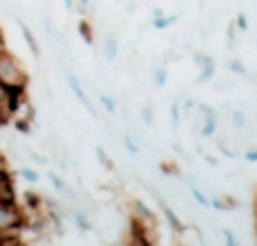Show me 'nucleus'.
<instances>
[{"instance_id":"cd10ccee","label":"nucleus","mask_w":257,"mask_h":246,"mask_svg":"<svg viewBox=\"0 0 257 246\" xmlns=\"http://www.w3.org/2000/svg\"><path fill=\"white\" fill-rule=\"evenodd\" d=\"M3 52H7V48H5V36H3V32H0V54Z\"/></svg>"},{"instance_id":"412c9836","label":"nucleus","mask_w":257,"mask_h":246,"mask_svg":"<svg viewBox=\"0 0 257 246\" xmlns=\"http://www.w3.org/2000/svg\"><path fill=\"white\" fill-rule=\"evenodd\" d=\"M221 233H223V237H226V246H237V239L230 230H221Z\"/></svg>"},{"instance_id":"f8f14e48","label":"nucleus","mask_w":257,"mask_h":246,"mask_svg":"<svg viewBox=\"0 0 257 246\" xmlns=\"http://www.w3.org/2000/svg\"><path fill=\"white\" fill-rule=\"evenodd\" d=\"M228 70H230V72H237V75H241V77L248 75V70H246L244 61H239V59H230V61H228Z\"/></svg>"},{"instance_id":"7ed1b4c3","label":"nucleus","mask_w":257,"mask_h":246,"mask_svg":"<svg viewBox=\"0 0 257 246\" xmlns=\"http://www.w3.org/2000/svg\"><path fill=\"white\" fill-rule=\"evenodd\" d=\"M23 224V217L18 212V206H9V203H0V235L16 230Z\"/></svg>"},{"instance_id":"20e7f679","label":"nucleus","mask_w":257,"mask_h":246,"mask_svg":"<svg viewBox=\"0 0 257 246\" xmlns=\"http://www.w3.org/2000/svg\"><path fill=\"white\" fill-rule=\"evenodd\" d=\"M0 203L16 206V190H14L12 174L7 170H0Z\"/></svg>"},{"instance_id":"7c9ffc66","label":"nucleus","mask_w":257,"mask_h":246,"mask_svg":"<svg viewBox=\"0 0 257 246\" xmlns=\"http://www.w3.org/2000/svg\"><path fill=\"white\" fill-rule=\"evenodd\" d=\"M79 3H81V5H88V3H90V0H79Z\"/></svg>"},{"instance_id":"a211bd4d","label":"nucleus","mask_w":257,"mask_h":246,"mask_svg":"<svg viewBox=\"0 0 257 246\" xmlns=\"http://www.w3.org/2000/svg\"><path fill=\"white\" fill-rule=\"evenodd\" d=\"M165 81H167V70L158 68V70H156V86H165Z\"/></svg>"},{"instance_id":"c85d7f7f","label":"nucleus","mask_w":257,"mask_h":246,"mask_svg":"<svg viewBox=\"0 0 257 246\" xmlns=\"http://www.w3.org/2000/svg\"><path fill=\"white\" fill-rule=\"evenodd\" d=\"M246 158H248V161H257V152H248L246 154Z\"/></svg>"},{"instance_id":"f3484780","label":"nucleus","mask_w":257,"mask_h":246,"mask_svg":"<svg viewBox=\"0 0 257 246\" xmlns=\"http://www.w3.org/2000/svg\"><path fill=\"white\" fill-rule=\"evenodd\" d=\"M126 246H151V242H149V239H145V237H142V235H133V239H131V242H128Z\"/></svg>"},{"instance_id":"1a4fd4ad","label":"nucleus","mask_w":257,"mask_h":246,"mask_svg":"<svg viewBox=\"0 0 257 246\" xmlns=\"http://www.w3.org/2000/svg\"><path fill=\"white\" fill-rule=\"evenodd\" d=\"M163 210H165V217H167V221H169V224H172L174 233H178V235H181L185 228H183V224H181V221H178V217L172 212V208H169V206H165V203H163Z\"/></svg>"},{"instance_id":"9d476101","label":"nucleus","mask_w":257,"mask_h":246,"mask_svg":"<svg viewBox=\"0 0 257 246\" xmlns=\"http://www.w3.org/2000/svg\"><path fill=\"white\" fill-rule=\"evenodd\" d=\"M79 34H81V39H84L86 41V43H88V45H93V27H90V23L88 21H86V18H84V21H79Z\"/></svg>"},{"instance_id":"f257e3e1","label":"nucleus","mask_w":257,"mask_h":246,"mask_svg":"<svg viewBox=\"0 0 257 246\" xmlns=\"http://www.w3.org/2000/svg\"><path fill=\"white\" fill-rule=\"evenodd\" d=\"M0 81L12 86V88H18V90H25L27 84H30L25 66H23L12 52L0 54Z\"/></svg>"},{"instance_id":"bb28decb","label":"nucleus","mask_w":257,"mask_h":246,"mask_svg":"<svg viewBox=\"0 0 257 246\" xmlns=\"http://www.w3.org/2000/svg\"><path fill=\"white\" fill-rule=\"evenodd\" d=\"M63 5H66L68 12H75V3H72V0H63Z\"/></svg>"},{"instance_id":"393cba45","label":"nucleus","mask_w":257,"mask_h":246,"mask_svg":"<svg viewBox=\"0 0 257 246\" xmlns=\"http://www.w3.org/2000/svg\"><path fill=\"white\" fill-rule=\"evenodd\" d=\"M102 104L108 108V111H115V104H113V99L106 97V95H102Z\"/></svg>"},{"instance_id":"9b49d317","label":"nucleus","mask_w":257,"mask_h":246,"mask_svg":"<svg viewBox=\"0 0 257 246\" xmlns=\"http://www.w3.org/2000/svg\"><path fill=\"white\" fill-rule=\"evenodd\" d=\"M203 122V127H201V136H205V138H208V136H212L214 134V129H217V115L214 117H205V120H201Z\"/></svg>"},{"instance_id":"4468645a","label":"nucleus","mask_w":257,"mask_h":246,"mask_svg":"<svg viewBox=\"0 0 257 246\" xmlns=\"http://www.w3.org/2000/svg\"><path fill=\"white\" fill-rule=\"evenodd\" d=\"M133 208H136V210H138V215H140L142 219H147V221H154V217H151V210H149V208H147L142 201H136V203H133Z\"/></svg>"},{"instance_id":"6ab92c4d","label":"nucleus","mask_w":257,"mask_h":246,"mask_svg":"<svg viewBox=\"0 0 257 246\" xmlns=\"http://www.w3.org/2000/svg\"><path fill=\"white\" fill-rule=\"evenodd\" d=\"M21 174L25 176V179L30 181V183H36V181H39V174H36L34 170H27V167H23V170H21Z\"/></svg>"},{"instance_id":"72a5a7b5","label":"nucleus","mask_w":257,"mask_h":246,"mask_svg":"<svg viewBox=\"0 0 257 246\" xmlns=\"http://www.w3.org/2000/svg\"><path fill=\"white\" fill-rule=\"evenodd\" d=\"M120 3H122V0H120Z\"/></svg>"},{"instance_id":"f704fd0d","label":"nucleus","mask_w":257,"mask_h":246,"mask_svg":"<svg viewBox=\"0 0 257 246\" xmlns=\"http://www.w3.org/2000/svg\"><path fill=\"white\" fill-rule=\"evenodd\" d=\"M18 246H21V244H18Z\"/></svg>"},{"instance_id":"39448f33","label":"nucleus","mask_w":257,"mask_h":246,"mask_svg":"<svg viewBox=\"0 0 257 246\" xmlns=\"http://www.w3.org/2000/svg\"><path fill=\"white\" fill-rule=\"evenodd\" d=\"M68 84H70L72 93H75V95H77V97H79V102H81V104H84V106H86V108H88V111H90V113H93V115H95V106H93V104H90V99H88V95H86V90H84V88H81L79 79H77V77H75V75H72V72H68Z\"/></svg>"},{"instance_id":"aec40b11","label":"nucleus","mask_w":257,"mask_h":246,"mask_svg":"<svg viewBox=\"0 0 257 246\" xmlns=\"http://www.w3.org/2000/svg\"><path fill=\"white\" fill-rule=\"evenodd\" d=\"M235 25L239 27L241 32H246V30H248V18H246L244 14H237V23H235Z\"/></svg>"},{"instance_id":"c9c22d12","label":"nucleus","mask_w":257,"mask_h":246,"mask_svg":"<svg viewBox=\"0 0 257 246\" xmlns=\"http://www.w3.org/2000/svg\"><path fill=\"white\" fill-rule=\"evenodd\" d=\"M203 246H205V244H203Z\"/></svg>"},{"instance_id":"dca6fc26","label":"nucleus","mask_w":257,"mask_h":246,"mask_svg":"<svg viewBox=\"0 0 257 246\" xmlns=\"http://www.w3.org/2000/svg\"><path fill=\"white\" fill-rule=\"evenodd\" d=\"M142 120H145L147 125H154V108H151V104H147V106L142 108Z\"/></svg>"},{"instance_id":"4be33fe9","label":"nucleus","mask_w":257,"mask_h":246,"mask_svg":"<svg viewBox=\"0 0 257 246\" xmlns=\"http://www.w3.org/2000/svg\"><path fill=\"white\" fill-rule=\"evenodd\" d=\"M192 194H194V199H196V201L201 203V206H210V201H208V199L203 197V194L199 192V190H192Z\"/></svg>"},{"instance_id":"2f4dec72","label":"nucleus","mask_w":257,"mask_h":246,"mask_svg":"<svg viewBox=\"0 0 257 246\" xmlns=\"http://www.w3.org/2000/svg\"><path fill=\"white\" fill-rule=\"evenodd\" d=\"M3 122H5V120H3V115H0V125H3Z\"/></svg>"},{"instance_id":"5701e85b","label":"nucleus","mask_w":257,"mask_h":246,"mask_svg":"<svg viewBox=\"0 0 257 246\" xmlns=\"http://www.w3.org/2000/svg\"><path fill=\"white\" fill-rule=\"evenodd\" d=\"M212 75H214V66H212V68H203V72H201L199 79H201V81H208Z\"/></svg>"},{"instance_id":"f03ea898","label":"nucleus","mask_w":257,"mask_h":246,"mask_svg":"<svg viewBox=\"0 0 257 246\" xmlns=\"http://www.w3.org/2000/svg\"><path fill=\"white\" fill-rule=\"evenodd\" d=\"M23 104H25V90L12 88V86L0 81V115H3V120L14 117L21 111Z\"/></svg>"},{"instance_id":"0eeeda50","label":"nucleus","mask_w":257,"mask_h":246,"mask_svg":"<svg viewBox=\"0 0 257 246\" xmlns=\"http://www.w3.org/2000/svg\"><path fill=\"white\" fill-rule=\"evenodd\" d=\"M176 21V16H165L163 9H154V27L156 30H165V27H169L172 23Z\"/></svg>"},{"instance_id":"2eb2a0df","label":"nucleus","mask_w":257,"mask_h":246,"mask_svg":"<svg viewBox=\"0 0 257 246\" xmlns=\"http://www.w3.org/2000/svg\"><path fill=\"white\" fill-rule=\"evenodd\" d=\"M232 125H235L237 129H244V127H246L244 113H241V111H235V113H232Z\"/></svg>"},{"instance_id":"ddd939ff","label":"nucleus","mask_w":257,"mask_h":246,"mask_svg":"<svg viewBox=\"0 0 257 246\" xmlns=\"http://www.w3.org/2000/svg\"><path fill=\"white\" fill-rule=\"evenodd\" d=\"M194 61L199 63L201 68H212L214 66V59L210 57V54H205V52H196L194 54Z\"/></svg>"},{"instance_id":"473e14b6","label":"nucleus","mask_w":257,"mask_h":246,"mask_svg":"<svg viewBox=\"0 0 257 246\" xmlns=\"http://www.w3.org/2000/svg\"><path fill=\"white\" fill-rule=\"evenodd\" d=\"M0 242H3V235H0Z\"/></svg>"},{"instance_id":"a878e982","label":"nucleus","mask_w":257,"mask_h":246,"mask_svg":"<svg viewBox=\"0 0 257 246\" xmlns=\"http://www.w3.org/2000/svg\"><path fill=\"white\" fill-rule=\"evenodd\" d=\"M124 147H126V149H128V152H131V154H138V147H136V145H133V140L128 138V136L124 138Z\"/></svg>"},{"instance_id":"c756f323","label":"nucleus","mask_w":257,"mask_h":246,"mask_svg":"<svg viewBox=\"0 0 257 246\" xmlns=\"http://www.w3.org/2000/svg\"><path fill=\"white\" fill-rule=\"evenodd\" d=\"M0 170H5V158L0 156Z\"/></svg>"},{"instance_id":"6e6552de","label":"nucleus","mask_w":257,"mask_h":246,"mask_svg":"<svg viewBox=\"0 0 257 246\" xmlns=\"http://www.w3.org/2000/svg\"><path fill=\"white\" fill-rule=\"evenodd\" d=\"M104 54H106L108 61H115V57H117V39L115 36L108 34L106 39H104Z\"/></svg>"},{"instance_id":"b1692460","label":"nucleus","mask_w":257,"mask_h":246,"mask_svg":"<svg viewBox=\"0 0 257 246\" xmlns=\"http://www.w3.org/2000/svg\"><path fill=\"white\" fill-rule=\"evenodd\" d=\"M50 181H52V185H57V188H59V190H66V185H63V181H61V179H59V176H57V174H50Z\"/></svg>"},{"instance_id":"423d86ee","label":"nucleus","mask_w":257,"mask_h":246,"mask_svg":"<svg viewBox=\"0 0 257 246\" xmlns=\"http://www.w3.org/2000/svg\"><path fill=\"white\" fill-rule=\"evenodd\" d=\"M18 23H21V21H18ZM21 32H23V39H25L27 45H30L32 54H34V57H39V54H41V48H39V43H36V39H34V34H32V30L25 25V23H21Z\"/></svg>"}]
</instances>
